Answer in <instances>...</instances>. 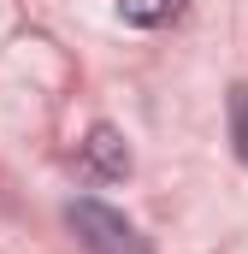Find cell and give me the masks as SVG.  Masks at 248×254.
Wrapping results in <instances>:
<instances>
[{"mask_svg": "<svg viewBox=\"0 0 248 254\" xmlns=\"http://www.w3.org/2000/svg\"><path fill=\"white\" fill-rule=\"evenodd\" d=\"M65 219H71V231H77V243L89 254H148V237L124 219L119 207H107V201H71L65 207Z\"/></svg>", "mask_w": 248, "mask_h": 254, "instance_id": "cell-1", "label": "cell"}, {"mask_svg": "<svg viewBox=\"0 0 248 254\" xmlns=\"http://www.w3.org/2000/svg\"><path fill=\"white\" fill-rule=\"evenodd\" d=\"M83 172H89V178H124V172H130V148H124V136L113 125L89 130V142H83Z\"/></svg>", "mask_w": 248, "mask_h": 254, "instance_id": "cell-2", "label": "cell"}, {"mask_svg": "<svg viewBox=\"0 0 248 254\" xmlns=\"http://www.w3.org/2000/svg\"><path fill=\"white\" fill-rule=\"evenodd\" d=\"M124 24H142V30H160V24H172L178 12H184V0H119Z\"/></svg>", "mask_w": 248, "mask_h": 254, "instance_id": "cell-3", "label": "cell"}, {"mask_svg": "<svg viewBox=\"0 0 248 254\" xmlns=\"http://www.w3.org/2000/svg\"><path fill=\"white\" fill-rule=\"evenodd\" d=\"M231 142H237V160L248 166V83L231 89Z\"/></svg>", "mask_w": 248, "mask_h": 254, "instance_id": "cell-4", "label": "cell"}]
</instances>
